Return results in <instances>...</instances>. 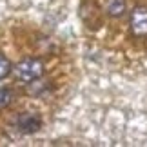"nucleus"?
<instances>
[{"mask_svg": "<svg viewBox=\"0 0 147 147\" xmlns=\"http://www.w3.org/2000/svg\"><path fill=\"white\" fill-rule=\"evenodd\" d=\"M13 73L20 82L33 84V82H38L42 78L44 64L38 58H24L22 62H18V64L13 67Z\"/></svg>", "mask_w": 147, "mask_h": 147, "instance_id": "f257e3e1", "label": "nucleus"}, {"mask_svg": "<svg viewBox=\"0 0 147 147\" xmlns=\"http://www.w3.org/2000/svg\"><path fill=\"white\" fill-rule=\"evenodd\" d=\"M131 33L134 36L147 35V7L138 5L131 13Z\"/></svg>", "mask_w": 147, "mask_h": 147, "instance_id": "f03ea898", "label": "nucleus"}, {"mask_svg": "<svg viewBox=\"0 0 147 147\" xmlns=\"http://www.w3.org/2000/svg\"><path fill=\"white\" fill-rule=\"evenodd\" d=\"M40 127H42V118L36 113H24V115L16 118V129L20 133L31 134V133H36Z\"/></svg>", "mask_w": 147, "mask_h": 147, "instance_id": "7ed1b4c3", "label": "nucleus"}, {"mask_svg": "<svg viewBox=\"0 0 147 147\" xmlns=\"http://www.w3.org/2000/svg\"><path fill=\"white\" fill-rule=\"evenodd\" d=\"M125 0H109L105 5V11L107 15L113 16V18H120V16L125 13Z\"/></svg>", "mask_w": 147, "mask_h": 147, "instance_id": "20e7f679", "label": "nucleus"}, {"mask_svg": "<svg viewBox=\"0 0 147 147\" xmlns=\"http://www.w3.org/2000/svg\"><path fill=\"white\" fill-rule=\"evenodd\" d=\"M13 98H15V94H13V91H11L9 87H0V109L11 105Z\"/></svg>", "mask_w": 147, "mask_h": 147, "instance_id": "39448f33", "label": "nucleus"}, {"mask_svg": "<svg viewBox=\"0 0 147 147\" xmlns=\"http://www.w3.org/2000/svg\"><path fill=\"white\" fill-rule=\"evenodd\" d=\"M11 71H13V65H11V62L5 58L4 55H0V80H2V78H5Z\"/></svg>", "mask_w": 147, "mask_h": 147, "instance_id": "423d86ee", "label": "nucleus"}]
</instances>
